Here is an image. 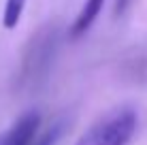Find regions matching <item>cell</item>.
I'll return each mask as SVG.
<instances>
[{
	"label": "cell",
	"mask_w": 147,
	"mask_h": 145,
	"mask_svg": "<svg viewBox=\"0 0 147 145\" xmlns=\"http://www.w3.org/2000/svg\"><path fill=\"white\" fill-rule=\"evenodd\" d=\"M136 126L139 113L132 107H117L100 117L90 130H85L75 145H128L136 132Z\"/></svg>",
	"instance_id": "1"
},
{
	"label": "cell",
	"mask_w": 147,
	"mask_h": 145,
	"mask_svg": "<svg viewBox=\"0 0 147 145\" xmlns=\"http://www.w3.org/2000/svg\"><path fill=\"white\" fill-rule=\"evenodd\" d=\"M55 30H43L36 38L34 45L28 49L26 60L22 64V81L26 83H34L43 77V73L49 71V64H51L53 51H55Z\"/></svg>",
	"instance_id": "2"
},
{
	"label": "cell",
	"mask_w": 147,
	"mask_h": 145,
	"mask_svg": "<svg viewBox=\"0 0 147 145\" xmlns=\"http://www.w3.org/2000/svg\"><path fill=\"white\" fill-rule=\"evenodd\" d=\"M38 128L40 113L36 109H28L11 124L7 132L0 134V145H34Z\"/></svg>",
	"instance_id": "3"
},
{
	"label": "cell",
	"mask_w": 147,
	"mask_h": 145,
	"mask_svg": "<svg viewBox=\"0 0 147 145\" xmlns=\"http://www.w3.org/2000/svg\"><path fill=\"white\" fill-rule=\"evenodd\" d=\"M102 4H105V0H85L77 19H75V24H73V28H70V36L79 38L85 32H90V28L94 26V22L98 19L100 11H102Z\"/></svg>",
	"instance_id": "4"
},
{
	"label": "cell",
	"mask_w": 147,
	"mask_h": 145,
	"mask_svg": "<svg viewBox=\"0 0 147 145\" xmlns=\"http://www.w3.org/2000/svg\"><path fill=\"white\" fill-rule=\"evenodd\" d=\"M24 9H26V0H7L4 4V13H2V24L7 30H13L19 24L24 15Z\"/></svg>",
	"instance_id": "5"
},
{
	"label": "cell",
	"mask_w": 147,
	"mask_h": 145,
	"mask_svg": "<svg viewBox=\"0 0 147 145\" xmlns=\"http://www.w3.org/2000/svg\"><path fill=\"white\" fill-rule=\"evenodd\" d=\"M60 132H62V128H60V126H55V128H51V130L45 134V137L40 139V141H36L34 145H55V141L60 139Z\"/></svg>",
	"instance_id": "6"
},
{
	"label": "cell",
	"mask_w": 147,
	"mask_h": 145,
	"mask_svg": "<svg viewBox=\"0 0 147 145\" xmlns=\"http://www.w3.org/2000/svg\"><path fill=\"white\" fill-rule=\"evenodd\" d=\"M128 2H130V0H117V4H115L117 13H119V11H124V9H126V4H128Z\"/></svg>",
	"instance_id": "7"
}]
</instances>
